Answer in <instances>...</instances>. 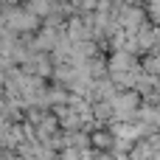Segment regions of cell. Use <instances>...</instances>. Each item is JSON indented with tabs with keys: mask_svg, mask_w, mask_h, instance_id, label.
<instances>
[{
	"mask_svg": "<svg viewBox=\"0 0 160 160\" xmlns=\"http://www.w3.org/2000/svg\"><path fill=\"white\" fill-rule=\"evenodd\" d=\"M0 20L6 28H11L14 34H34L39 25H42V17L34 14L28 6H20V3H8L3 11H0Z\"/></svg>",
	"mask_w": 160,
	"mask_h": 160,
	"instance_id": "cell-1",
	"label": "cell"
},
{
	"mask_svg": "<svg viewBox=\"0 0 160 160\" xmlns=\"http://www.w3.org/2000/svg\"><path fill=\"white\" fill-rule=\"evenodd\" d=\"M90 143H93L96 149H101V152H110V149H112V143H115V132H112V129H110V132L96 129V132L90 135Z\"/></svg>",
	"mask_w": 160,
	"mask_h": 160,
	"instance_id": "cell-2",
	"label": "cell"
}]
</instances>
